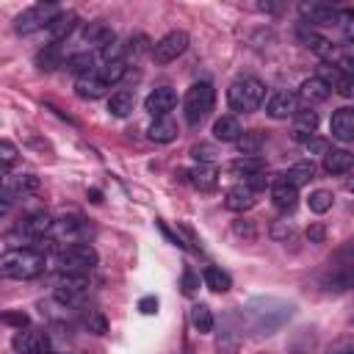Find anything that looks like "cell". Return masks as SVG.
<instances>
[{
	"label": "cell",
	"instance_id": "1",
	"mask_svg": "<svg viewBox=\"0 0 354 354\" xmlns=\"http://www.w3.org/2000/svg\"><path fill=\"white\" fill-rule=\"evenodd\" d=\"M296 307L290 301H282L277 296H257L243 307V315L249 321V326L257 335H274L279 332L290 318H293Z\"/></svg>",
	"mask_w": 354,
	"mask_h": 354
},
{
	"label": "cell",
	"instance_id": "2",
	"mask_svg": "<svg viewBox=\"0 0 354 354\" xmlns=\"http://www.w3.org/2000/svg\"><path fill=\"white\" fill-rule=\"evenodd\" d=\"M47 268V257L39 249H11L0 257V274L6 279H33Z\"/></svg>",
	"mask_w": 354,
	"mask_h": 354
},
{
	"label": "cell",
	"instance_id": "3",
	"mask_svg": "<svg viewBox=\"0 0 354 354\" xmlns=\"http://www.w3.org/2000/svg\"><path fill=\"white\" fill-rule=\"evenodd\" d=\"M263 100H266V86H263L257 77H249V75L232 80L230 88H227V102H230V108L238 111V113L257 111V108L263 105Z\"/></svg>",
	"mask_w": 354,
	"mask_h": 354
},
{
	"label": "cell",
	"instance_id": "4",
	"mask_svg": "<svg viewBox=\"0 0 354 354\" xmlns=\"http://www.w3.org/2000/svg\"><path fill=\"white\" fill-rule=\"evenodd\" d=\"M97 260L100 257L91 243H69L55 254V266L61 268V274H88Z\"/></svg>",
	"mask_w": 354,
	"mask_h": 354
},
{
	"label": "cell",
	"instance_id": "5",
	"mask_svg": "<svg viewBox=\"0 0 354 354\" xmlns=\"http://www.w3.org/2000/svg\"><path fill=\"white\" fill-rule=\"evenodd\" d=\"M213 100H216V91L207 80H199L194 83L188 91H185V100H183V111H185V122L191 127H196L210 111H213Z\"/></svg>",
	"mask_w": 354,
	"mask_h": 354
},
{
	"label": "cell",
	"instance_id": "6",
	"mask_svg": "<svg viewBox=\"0 0 354 354\" xmlns=\"http://www.w3.org/2000/svg\"><path fill=\"white\" fill-rule=\"evenodd\" d=\"M61 14V8L55 3H36L30 8H25L17 19H14V30L17 33H33L39 28H50V22Z\"/></svg>",
	"mask_w": 354,
	"mask_h": 354
},
{
	"label": "cell",
	"instance_id": "7",
	"mask_svg": "<svg viewBox=\"0 0 354 354\" xmlns=\"http://www.w3.org/2000/svg\"><path fill=\"white\" fill-rule=\"evenodd\" d=\"M185 50H188V33L185 30H169L166 36H160L152 44V58L158 64H169V61L180 58Z\"/></svg>",
	"mask_w": 354,
	"mask_h": 354
},
{
	"label": "cell",
	"instance_id": "8",
	"mask_svg": "<svg viewBox=\"0 0 354 354\" xmlns=\"http://www.w3.org/2000/svg\"><path fill=\"white\" fill-rule=\"evenodd\" d=\"M326 293H346L354 288V263H343V260H329V271L321 279Z\"/></svg>",
	"mask_w": 354,
	"mask_h": 354
},
{
	"label": "cell",
	"instance_id": "9",
	"mask_svg": "<svg viewBox=\"0 0 354 354\" xmlns=\"http://www.w3.org/2000/svg\"><path fill=\"white\" fill-rule=\"evenodd\" d=\"M14 351L17 354H50L53 351V343H50V335L47 332H39V329H19L11 340Z\"/></svg>",
	"mask_w": 354,
	"mask_h": 354
},
{
	"label": "cell",
	"instance_id": "10",
	"mask_svg": "<svg viewBox=\"0 0 354 354\" xmlns=\"http://www.w3.org/2000/svg\"><path fill=\"white\" fill-rule=\"evenodd\" d=\"M88 290V274H61L55 282V301L75 304Z\"/></svg>",
	"mask_w": 354,
	"mask_h": 354
},
{
	"label": "cell",
	"instance_id": "11",
	"mask_svg": "<svg viewBox=\"0 0 354 354\" xmlns=\"http://www.w3.org/2000/svg\"><path fill=\"white\" fill-rule=\"evenodd\" d=\"M174 105H177V91L169 88V86L152 88V91L147 94V100H144V111H147L149 116H155V119L169 116V111H174Z\"/></svg>",
	"mask_w": 354,
	"mask_h": 354
},
{
	"label": "cell",
	"instance_id": "12",
	"mask_svg": "<svg viewBox=\"0 0 354 354\" xmlns=\"http://www.w3.org/2000/svg\"><path fill=\"white\" fill-rule=\"evenodd\" d=\"M53 224H55V218H53L50 213L39 210V213L25 216V218L19 221V227H17V232H22V235L30 238V241H39V238H44V235L53 232Z\"/></svg>",
	"mask_w": 354,
	"mask_h": 354
},
{
	"label": "cell",
	"instance_id": "13",
	"mask_svg": "<svg viewBox=\"0 0 354 354\" xmlns=\"http://www.w3.org/2000/svg\"><path fill=\"white\" fill-rule=\"evenodd\" d=\"M296 102L299 97L293 91H274L271 100L266 102V113L271 119H288V116H296Z\"/></svg>",
	"mask_w": 354,
	"mask_h": 354
},
{
	"label": "cell",
	"instance_id": "14",
	"mask_svg": "<svg viewBox=\"0 0 354 354\" xmlns=\"http://www.w3.org/2000/svg\"><path fill=\"white\" fill-rule=\"evenodd\" d=\"M315 130H318V113H315V111H296L293 127H290L293 141L307 144L310 138H315Z\"/></svg>",
	"mask_w": 354,
	"mask_h": 354
},
{
	"label": "cell",
	"instance_id": "15",
	"mask_svg": "<svg viewBox=\"0 0 354 354\" xmlns=\"http://www.w3.org/2000/svg\"><path fill=\"white\" fill-rule=\"evenodd\" d=\"M254 202H257L254 199V191L246 183H238V185L227 188V194H224V207L232 210V213H243V210L254 207Z\"/></svg>",
	"mask_w": 354,
	"mask_h": 354
},
{
	"label": "cell",
	"instance_id": "16",
	"mask_svg": "<svg viewBox=\"0 0 354 354\" xmlns=\"http://www.w3.org/2000/svg\"><path fill=\"white\" fill-rule=\"evenodd\" d=\"M301 14L315 25H337L343 19V11L335 6H326V3H304Z\"/></svg>",
	"mask_w": 354,
	"mask_h": 354
},
{
	"label": "cell",
	"instance_id": "17",
	"mask_svg": "<svg viewBox=\"0 0 354 354\" xmlns=\"http://www.w3.org/2000/svg\"><path fill=\"white\" fill-rule=\"evenodd\" d=\"M105 91H108V83L100 77V72L83 75V77L75 80V94H77L80 100H100Z\"/></svg>",
	"mask_w": 354,
	"mask_h": 354
},
{
	"label": "cell",
	"instance_id": "18",
	"mask_svg": "<svg viewBox=\"0 0 354 354\" xmlns=\"http://www.w3.org/2000/svg\"><path fill=\"white\" fill-rule=\"evenodd\" d=\"M185 177H188V183H191L194 188H199V191H213V188L218 185V171H216L213 163H199V166L188 169Z\"/></svg>",
	"mask_w": 354,
	"mask_h": 354
},
{
	"label": "cell",
	"instance_id": "19",
	"mask_svg": "<svg viewBox=\"0 0 354 354\" xmlns=\"http://www.w3.org/2000/svg\"><path fill=\"white\" fill-rule=\"evenodd\" d=\"M329 130L337 141H354V108H340L332 113Z\"/></svg>",
	"mask_w": 354,
	"mask_h": 354
},
{
	"label": "cell",
	"instance_id": "20",
	"mask_svg": "<svg viewBox=\"0 0 354 354\" xmlns=\"http://www.w3.org/2000/svg\"><path fill=\"white\" fill-rule=\"evenodd\" d=\"M271 202H274L279 210H293L296 202H299V188L279 177V180H274V185H271Z\"/></svg>",
	"mask_w": 354,
	"mask_h": 354
},
{
	"label": "cell",
	"instance_id": "21",
	"mask_svg": "<svg viewBox=\"0 0 354 354\" xmlns=\"http://www.w3.org/2000/svg\"><path fill=\"white\" fill-rule=\"evenodd\" d=\"M75 25H77V14H75V11H61V14L50 22V28H47L50 41H55V44L66 41V36L75 30Z\"/></svg>",
	"mask_w": 354,
	"mask_h": 354
},
{
	"label": "cell",
	"instance_id": "22",
	"mask_svg": "<svg viewBox=\"0 0 354 354\" xmlns=\"http://www.w3.org/2000/svg\"><path fill=\"white\" fill-rule=\"evenodd\" d=\"M329 94H332V88H329L321 77H310V80H304V83L299 86V97H301L307 105L326 102V100H329Z\"/></svg>",
	"mask_w": 354,
	"mask_h": 354
},
{
	"label": "cell",
	"instance_id": "23",
	"mask_svg": "<svg viewBox=\"0 0 354 354\" xmlns=\"http://www.w3.org/2000/svg\"><path fill=\"white\" fill-rule=\"evenodd\" d=\"M83 41H86L88 47H100V50H105L108 44L116 41V36H113V30L105 28L102 22H88V25L83 28Z\"/></svg>",
	"mask_w": 354,
	"mask_h": 354
},
{
	"label": "cell",
	"instance_id": "24",
	"mask_svg": "<svg viewBox=\"0 0 354 354\" xmlns=\"http://www.w3.org/2000/svg\"><path fill=\"white\" fill-rule=\"evenodd\" d=\"M213 136H216V141L230 144V141H238V138L243 136V130H241V122L227 113V116H218V119L213 122Z\"/></svg>",
	"mask_w": 354,
	"mask_h": 354
},
{
	"label": "cell",
	"instance_id": "25",
	"mask_svg": "<svg viewBox=\"0 0 354 354\" xmlns=\"http://www.w3.org/2000/svg\"><path fill=\"white\" fill-rule=\"evenodd\" d=\"M354 166V158L346 149H329L324 155V171L326 174H348Z\"/></svg>",
	"mask_w": 354,
	"mask_h": 354
},
{
	"label": "cell",
	"instance_id": "26",
	"mask_svg": "<svg viewBox=\"0 0 354 354\" xmlns=\"http://www.w3.org/2000/svg\"><path fill=\"white\" fill-rule=\"evenodd\" d=\"M61 64H64V47L55 44V41L44 44V50L36 53V66H39L41 72H53V69H58Z\"/></svg>",
	"mask_w": 354,
	"mask_h": 354
},
{
	"label": "cell",
	"instance_id": "27",
	"mask_svg": "<svg viewBox=\"0 0 354 354\" xmlns=\"http://www.w3.org/2000/svg\"><path fill=\"white\" fill-rule=\"evenodd\" d=\"M147 136H149L155 144H171V141L177 138V124H174V119L160 116V119H155V122L149 124Z\"/></svg>",
	"mask_w": 354,
	"mask_h": 354
},
{
	"label": "cell",
	"instance_id": "28",
	"mask_svg": "<svg viewBox=\"0 0 354 354\" xmlns=\"http://www.w3.org/2000/svg\"><path fill=\"white\" fill-rule=\"evenodd\" d=\"M36 188H39V177L36 174H17V177H8L6 174V183H3V191L11 194V196L33 194Z\"/></svg>",
	"mask_w": 354,
	"mask_h": 354
},
{
	"label": "cell",
	"instance_id": "29",
	"mask_svg": "<svg viewBox=\"0 0 354 354\" xmlns=\"http://www.w3.org/2000/svg\"><path fill=\"white\" fill-rule=\"evenodd\" d=\"M299 36H301V41H304L313 53H318L321 58H332V55H335L332 41H329V39H324V36H318V33H315V30H310L307 25H301V28H299Z\"/></svg>",
	"mask_w": 354,
	"mask_h": 354
},
{
	"label": "cell",
	"instance_id": "30",
	"mask_svg": "<svg viewBox=\"0 0 354 354\" xmlns=\"http://www.w3.org/2000/svg\"><path fill=\"white\" fill-rule=\"evenodd\" d=\"M313 177H315V163H313V160H299V163H293V166L282 174V180H288V183L296 185V188L307 185Z\"/></svg>",
	"mask_w": 354,
	"mask_h": 354
},
{
	"label": "cell",
	"instance_id": "31",
	"mask_svg": "<svg viewBox=\"0 0 354 354\" xmlns=\"http://www.w3.org/2000/svg\"><path fill=\"white\" fill-rule=\"evenodd\" d=\"M80 230H83V218H80L77 213H64L61 218H55L50 235H53V238H75Z\"/></svg>",
	"mask_w": 354,
	"mask_h": 354
},
{
	"label": "cell",
	"instance_id": "32",
	"mask_svg": "<svg viewBox=\"0 0 354 354\" xmlns=\"http://www.w3.org/2000/svg\"><path fill=\"white\" fill-rule=\"evenodd\" d=\"M202 279H205V285H207L213 293H227V290L232 288V279H230V274H227V271H221L218 266H205V271H202Z\"/></svg>",
	"mask_w": 354,
	"mask_h": 354
},
{
	"label": "cell",
	"instance_id": "33",
	"mask_svg": "<svg viewBox=\"0 0 354 354\" xmlns=\"http://www.w3.org/2000/svg\"><path fill=\"white\" fill-rule=\"evenodd\" d=\"M235 144H238V152H241V155H246V158H260V149H263V144H266V136H263L260 130H249V133H243Z\"/></svg>",
	"mask_w": 354,
	"mask_h": 354
},
{
	"label": "cell",
	"instance_id": "34",
	"mask_svg": "<svg viewBox=\"0 0 354 354\" xmlns=\"http://www.w3.org/2000/svg\"><path fill=\"white\" fill-rule=\"evenodd\" d=\"M230 171L235 174V177H252V174H257V171H266V163H263V158H246V155H241V158H235L232 163H230Z\"/></svg>",
	"mask_w": 354,
	"mask_h": 354
},
{
	"label": "cell",
	"instance_id": "35",
	"mask_svg": "<svg viewBox=\"0 0 354 354\" xmlns=\"http://www.w3.org/2000/svg\"><path fill=\"white\" fill-rule=\"evenodd\" d=\"M136 108V94L133 91H116V94H111V100H108V111H111V116H127L130 111Z\"/></svg>",
	"mask_w": 354,
	"mask_h": 354
},
{
	"label": "cell",
	"instance_id": "36",
	"mask_svg": "<svg viewBox=\"0 0 354 354\" xmlns=\"http://www.w3.org/2000/svg\"><path fill=\"white\" fill-rule=\"evenodd\" d=\"M191 324H194V329L199 335L213 332V313H210V307L207 304H194L191 307Z\"/></svg>",
	"mask_w": 354,
	"mask_h": 354
},
{
	"label": "cell",
	"instance_id": "37",
	"mask_svg": "<svg viewBox=\"0 0 354 354\" xmlns=\"http://www.w3.org/2000/svg\"><path fill=\"white\" fill-rule=\"evenodd\" d=\"M124 75H127V61H124V58L108 61V64H102V69H100V77H102L108 86H111V83H119Z\"/></svg>",
	"mask_w": 354,
	"mask_h": 354
},
{
	"label": "cell",
	"instance_id": "38",
	"mask_svg": "<svg viewBox=\"0 0 354 354\" xmlns=\"http://www.w3.org/2000/svg\"><path fill=\"white\" fill-rule=\"evenodd\" d=\"M91 66H94V55H91V53H75V55L66 61V69L75 72L77 77L91 75Z\"/></svg>",
	"mask_w": 354,
	"mask_h": 354
},
{
	"label": "cell",
	"instance_id": "39",
	"mask_svg": "<svg viewBox=\"0 0 354 354\" xmlns=\"http://www.w3.org/2000/svg\"><path fill=\"white\" fill-rule=\"evenodd\" d=\"M232 235L241 241H257V221L254 218H235L232 221Z\"/></svg>",
	"mask_w": 354,
	"mask_h": 354
},
{
	"label": "cell",
	"instance_id": "40",
	"mask_svg": "<svg viewBox=\"0 0 354 354\" xmlns=\"http://www.w3.org/2000/svg\"><path fill=\"white\" fill-rule=\"evenodd\" d=\"M332 202H335V196H332V191H326V188L313 191L310 199H307V205H310L313 213H326V210L332 207Z\"/></svg>",
	"mask_w": 354,
	"mask_h": 354
},
{
	"label": "cell",
	"instance_id": "41",
	"mask_svg": "<svg viewBox=\"0 0 354 354\" xmlns=\"http://www.w3.org/2000/svg\"><path fill=\"white\" fill-rule=\"evenodd\" d=\"M83 326L88 332H94V335H105L108 332V321H105V315L100 310H86L83 313Z\"/></svg>",
	"mask_w": 354,
	"mask_h": 354
},
{
	"label": "cell",
	"instance_id": "42",
	"mask_svg": "<svg viewBox=\"0 0 354 354\" xmlns=\"http://www.w3.org/2000/svg\"><path fill=\"white\" fill-rule=\"evenodd\" d=\"M268 235H271L274 241H290V238L296 235V224L288 221V218H277V221L268 227Z\"/></svg>",
	"mask_w": 354,
	"mask_h": 354
},
{
	"label": "cell",
	"instance_id": "43",
	"mask_svg": "<svg viewBox=\"0 0 354 354\" xmlns=\"http://www.w3.org/2000/svg\"><path fill=\"white\" fill-rule=\"evenodd\" d=\"M246 185L257 194V191H266V188H271L274 185V177L268 174V171H257V174H252L249 180H246Z\"/></svg>",
	"mask_w": 354,
	"mask_h": 354
},
{
	"label": "cell",
	"instance_id": "44",
	"mask_svg": "<svg viewBox=\"0 0 354 354\" xmlns=\"http://www.w3.org/2000/svg\"><path fill=\"white\" fill-rule=\"evenodd\" d=\"M3 324L6 326H17V329H28V324H30V318H28V313H22V310H8V313H3Z\"/></svg>",
	"mask_w": 354,
	"mask_h": 354
},
{
	"label": "cell",
	"instance_id": "45",
	"mask_svg": "<svg viewBox=\"0 0 354 354\" xmlns=\"http://www.w3.org/2000/svg\"><path fill=\"white\" fill-rule=\"evenodd\" d=\"M304 235H307L310 243H324V241H326V227H324L321 221H313V224H307Z\"/></svg>",
	"mask_w": 354,
	"mask_h": 354
},
{
	"label": "cell",
	"instance_id": "46",
	"mask_svg": "<svg viewBox=\"0 0 354 354\" xmlns=\"http://www.w3.org/2000/svg\"><path fill=\"white\" fill-rule=\"evenodd\" d=\"M191 155H194L199 163H210V160L216 158V149H213L210 144H196V147L191 149Z\"/></svg>",
	"mask_w": 354,
	"mask_h": 354
},
{
	"label": "cell",
	"instance_id": "47",
	"mask_svg": "<svg viewBox=\"0 0 354 354\" xmlns=\"http://www.w3.org/2000/svg\"><path fill=\"white\" fill-rule=\"evenodd\" d=\"M0 158H3V166H6V169H8V166L14 163V158H17V147H14L8 138L0 141Z\"/></svg>",
	"mask_w": 354,
	"mask_h": 354
},
{
	"label": "cell",
	"instance_id": "48",
	"mask_svg": "<svg viewBox=\"0 0 354 354\" xmlns=\"http://www.w3.org/2000/svg\"><path fill=\"white\" fill-rule=\"evenodd\" d=\"M196 290H199V277H196V274H194V271L188 268V271L183 274V293H188V296H194Z\"/></svg>",
	"mask_w": 354,
	"mask_h": 354
},
{
	"label": "cell",
	"instance_id": "49",
	"mask_svg": "<svg viewBox=\"0 0 354 354\" xmlns=\"http://www.w3.org/2000/svg\"><path fill=\"white\" fill-rule=\"evenodd\" d=\"M304 147H307L310 155H326L329 152V141L326 138H310Z\"/></svg>",
	"mask_w": 354,
	"mask_h": 354
},
{
	"label": "cell",
	"instance_id": "50",
	"mask_svg": "<svg viewBox=\"0 0 354 354\" xmlns=\"http://www.w3.org/2000/svg\"><path fill=\"white\" fill-rule=\"evenodd\" d=\"M343 33H346V41L354 44V8H343Z\"/></svg>",
	"mask_w": 354,
	"mask_h": 354
},
{
	"label": "cell",
	"instance_id": "51",
	"mask_svg": "<svg viewBox=\"0 0 354 354\" xmlns=\"http://www.w3.org/2000/svg\"><path fill=\"white\" fill-rule=\"evenodd\" d=\"M335 66H337L346 77H354V55H340V58L335 61Z\"/></svg>",
	"mask_w": 354,
	"mask_h": 354
},
{
	"label": "cell",
	"instance_id": "52",
	"mask_svg": "<svg viewBox=\"0 0 354 354\" xmlns=\"http://www.w3.org/2000/svg\"><path fill=\"white\" fill-rule=\"evenodd\" d=\"M138 310H141L144 315H155V313H158V299H155V296H144V299L138 301Z\"/></svg>",
	"mask_w": 354,
	"mask_h": 354
},
{
	"label": "cell",
	"instance_id": "53",
	"mask_svg": "<svg viewBox=\"0 0 354 354\" xmlns=\"http://www.w3.org/2000/svg\"><path fill=\"white\" fill-rule=\"evenodd\" d=\"M335 91H337L340 97H348V100H351V97H354V77H343V80L335 86Z\"/></svg>",
	"mask_w": 354,
	"mask_h": 354
},
{
	"label": "cell",
	"instance_id": "54",
	"mask_svg": "<svg viewBox=\"0 0 354 354\" xmlns=\"http://www.w3.org/2000/svg\"><path fill=\"white\" fill-rule=\"evenodd\" d=\"M88 199H91L94 205H100V202H102V194H100L97 188H91V191H88Z\"/></svg>",
	"mask_w": 354,
	"mask_h": 354
},
{
	"label": "cell",
	"instance_id": "55",
	"mask_svg": "<svg viewBox=\"0 0 354 354\" xmlns=\"http://www.w3.org/2000/svg\"><path fill=\"white\" fill-rule=\"evenodd\" d=\"M346 191H351V194H354V171L346 177Z\"/></svg>",
	"mask_w": 354,
	"mask_h": 354
},
{
	"label": "cell",
	"instance_id": "56",
	"mask_svg": "<svg viewBox=\"0 0 354 354\" xmlns=\"http://www.w3.org/2000/svg\"><path fill=\"white\" fill-rule=\"evenodd\" d=\"M290 354H307V351H301V348H296V351H290Z\"/></svg>",
	"mask_w": 354,
	"mask_h": 354
},
{
	"label": "cell",
	"instance_id": "57",
	"mask_svg": "<svg viewBox=\"0 0 354 354\" xmlns=\"http://www.w3.org/2000/svg\"><path fill=\"white\" fill-rule=\"evenodd\" d=\"M50 354H61V351H50Z\"/></svg>",
	"mask_w": 354,
	"mask_h": 354
}]
</instances>
